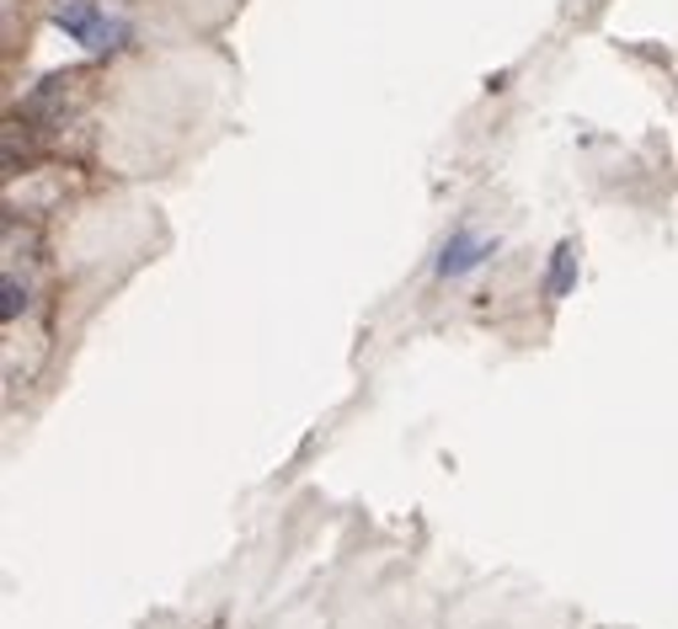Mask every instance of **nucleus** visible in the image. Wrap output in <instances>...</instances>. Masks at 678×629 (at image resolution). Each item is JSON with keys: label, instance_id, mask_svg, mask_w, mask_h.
Masks as SVG:
<instances>
[{"label": "nucleus", "instance_id": "obj_3", "mask_svg": "<svg viewBox=\"0 0 678 629\" xmlns=\"http://www.w3.org/2000/svg\"><path fill=\"white\" fill-rule=\"evenodd\" d=\"M572 283H577V251H572V245H555L545 294H551V300H566V294H572Z\"/></svg>", "mask_w": 678, "mask_h": 629}, {"label": "nucleus", "instance_id": "obj_1", "mask_svg": "<svg viewBox=\"0 0 678 629\" xmlns=\"http://www.w3.org/2000/svg\"><path fill=\"white\" fill-rule=\"evenodd\" d=\"M54 22H60L75 43H86V49H113V43L124 38V22H107L92 0H60V6H54Z\"/></svg>", "mask_w": 678, "mask_h": 629}, {"label": "nucleus", "instance_id": "obj_2", "mask_svg": "<svg viewBox=\"0 0 678 629\" xmlns=\"http://www.w3.org/2000/svg\"><path fill=\"white\" fill-rule=\"evenodd\" d=\"M492 245L481 235H470V230H455V235L444 240V251H438V277H465V272L476 268L481 256H487Z\"/></svg>", "mask_w": 678, "mask_h": 629}, {"label": "nucleus", "instance_id": "obj_4", "mask_svg": "<svg viewBox=\"0 0 678 629\" xmlns=\"http://www.w3.org/2000/svg\"><path fill=\"white\" fill-rule=\"evenodd\" d=\"M22 310H28V289H22L17 277H6V304H0V315H6V321H17Z\"/></svg>", "mask_w": 678, "mask_h": 629}]
</instances>
